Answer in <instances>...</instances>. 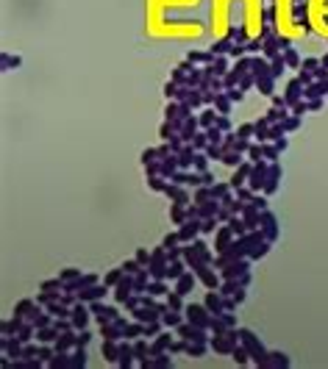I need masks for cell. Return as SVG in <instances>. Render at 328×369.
Returning a JSON list of instances; mask_svg holds the SVG:
<instances>
[{"instance_id":"1","label":"cell","mask_w":328,"mask_h":369,"mask_svg":"<svg viewBox=\"0 0 328 369\" xmlns=\"http://www.w3.org/2000/svg\"><path fill=\"white\" fill-rule=\"evenodd\" d=\"M72 322H75V325H81V327L86 325V311H84V308H75V314H72Z\"/></svg>"},{"instance_id":"2","label":"cell","mask_w":328,"mask_h":369,"mask_svg":"<svg viewBox=\"0 0 328 369\" xmlns=\"http://www.w3.org/2000/svg\"><path fill=\"white\" fill-rule=\"evenodd\" d=\"M206 306L214 308V314H220V300H217L214 294H209V297H206Z\"/></svg>"},{"instance_id":"3","label":"cell","mask_w":328,"mask_h":369,"mask_svg":"<svg viewBox=\"0 0 328 369\" xmlns=\"http://www.w3.org/2000/svg\"><path fill=\"white\" fill-rule=\"evenodd\" d=\"M178 319H181L178 314H164V322H167V325H178Z\"/></svg>"},{"instance_id":"4","label":"cell","mask_w":328,"mask_h":369,"mask_svg":"<svg viewBox=\"0 0 328 369\" xmlns=\"http://www.w3.org/2000/svg\"><path fill=\"white\" fill-rule=\"evenodd\" d=\"M6 350L11 355H20V344H17V341H14V344H11V341H6Z\"/></svg>"},{"instance_id":"5","label":"cell","mask_w":328,"mask_h":369,"mask_svg":"<svg viewBox=\"0 0 328 369\" xmlns=\"http://www.w3.org/2000/svg\"><path fill=\"white\" fill-rule=\"evenodd\" d=\"M106 358H109V361H114V358H117V355H114V347H112V344H106Z\"/></svg>"},{"instance_id":"6","label":"cell","mask_w":328,"mask_h":369,"mask_svg":"<svg viewBox=\"0 0 328 369\" xmlns=\"http://www.w3.org/2000/svg\"><path fill=\"white\" fill-rule=\"evenodd\" d=\"M56 286H59V283H56V280H48V283H45V286H42V289H45V292H53V289H56Z\"/></svg>"},{"instance_id":"7","label":"cell","mask_w":328,"mask_h":369,"mask_svg":"<svg viewBox=\"0 0 328 369\" xmlns=\"http://www.w3.org/2000/svg\"><path fill=\"white\" fill-rule=\"evenodd\" d=\"M39 339H42V341H50V339H53V330H42V336H39Z\"/></svg>"},{"instance_id":"8","label":"cell","mask_w":328,"mask_h":369,"mask_svg":"<svg viewBox=\"0 0 328 369\" xmlns=\"http://www.w3.org/2000/svg\"><path fill=\"white\" fill-rule=\"evenodd\" d=\"M170 306H173V308H178V306H181V300H178V294H173V297H170Z\"/></svg>"},{"instance_id":"9","label":"cell","mask_w":328,"mask_h":369,"mask_svg":"<svg viewBox=\"0 0 328 369\" xmlns=\"http://www.w3.org/2000/svg\"><path fill=\"white\" fill-rule=\"evenodd\" d=\"M150 292H153V294H161V292H164V286L156 283V286H150Z\"/></svg>"},{"instance_id":"10","label":"cell","mask_w":328,"mask_h":369,"mask_svg":"<svg viewBox=\"0 0 328 369\" xmlns=\"http://www.w3.org/2000/svg\"><path fill=\"white\" fill-rule=\"evenodd\" d=\"M156 330H159V327H156V325H150V327H145V336H156Z\"/></svg>"}]
</instances>
